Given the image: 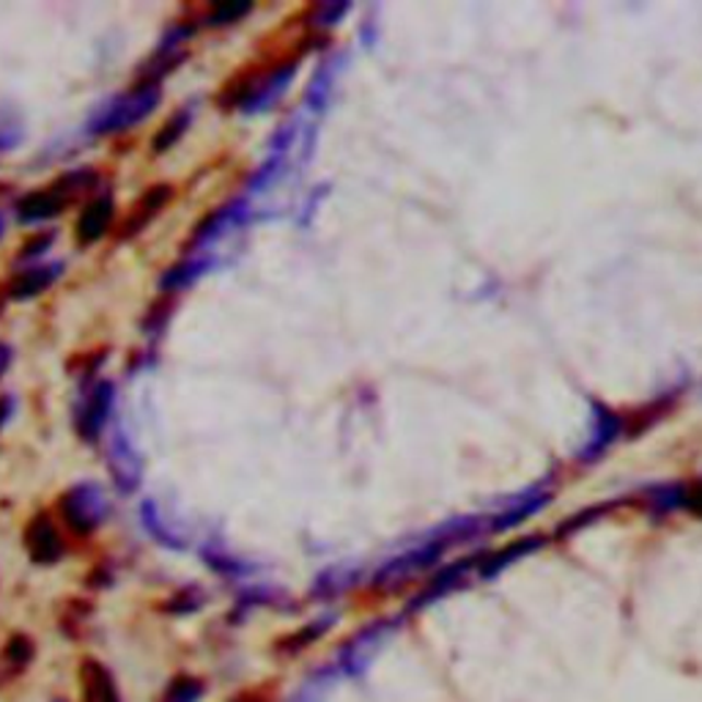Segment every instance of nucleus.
Segmentation results:
<instances>
[{"mask_svg": "<svg viewBox=\"0 0 702 702\" xmlns=\"http://www.w3.org/2000/svg\"><path fill=\"white\" fill-rule=\"evenodd\" d=\"M25 549H28L31 560L39 565H52L63 558V541L58 527L52 524L50 516L39 513L25 527Z\"/></svg>", "mask_w": 702, "mask_h": 702, "instance_id": "obj_8", "label": "nucleus"}, {"mask_svg": "<svg viewBox=\"0 0 702 702\" xmlns=\"http://www.w3.org/2000/svg\"><path fill=\"white\" fill-rule=\"evenodd\" d=\"M171 196H173V190L167 185H160V187H154V190L145 192L143 201H140V207H138V214H134V223L138 225L149 223V220L154 218V214L160 212L167 201H171Z\"/></svg>", "mask_w": 702, "mask_h": 702, "instance_id": "obj_21", "label": "nucleus"}, {"mask_svg": "<svg viewBox=\"0 0 702 702\" xmlns=\"http://www.w3.org/2000/svg\"><path fill=\"white\" fill-rule=\"evenodd\" d=\"M3 231H7V220H3V214H0V236H3Z\"/></svg>", "mask_w": 702, "mask_h": 702, "instance_id": "obj_32", "label": "nucleus"}, {"mask_svg": "<svg viewBox=\"0 0 702 702\" xmlns=\"http://www.w3.org/2000/svg\"><path fill=\"white\" fill-rule=\"evenodd\" d=\"M201 604H203V596H192L190 598V593H176V596H173V601L171 604H167V609H171V612H192V609H196V607H201Z\"/></svg>", "mask_w": 702, "mask_h": 702, "instance_id": "obj_25", "label": "nucleus"}, {"mask_svg": "<svg viewBox=\"0 0 702 702\" xmlns=\"http://www.w3.org/2000/svg\"><path fill=\"white\" fill-rule=\"evenodd\" d=\"M107 469H110L113 483H116V489L121 491V494H132L140 485V480H143L140 453L134 451L132 440L124 434L121 425L113 431L110 442H107Z\"/></svg>", "mask_w": 702, "mask_h": 702, "instance_id": "obj_5", "label": "nucleus"}, {"mask_svg": "<svg viewBox=\"0 0 702 702\" xmlns=\"http://www.w3.org/2000/svg\"><path fill=\"white\" fill-rule=\"evenodd\" d=\"M543 502H549V489L547 485H536V489L524 491L522 496H518L513 505L502 507L500 516L491 518V527L489 530H507V527H513V524L524 522L527 516H533L536 511H541Z\"/></svg>", "mask_w": 702, "mask_h": 702, "instance_id": "obj_13", "label": "nucleus"}, {"mask_svg": "<svg viewBox=\"0 0 702 702\" xmlns=\"http://www.w3.org/2000/svg\"><path fill=\"white\" fill-rule=\"evenodd\" d=\"M324 689H327V683H324V680H311V683L302 686V691L291 702H321Z\"/></svg>", "mask_w": 702, "mask_h": 702, "instance_id": "obj_26", "label": "nucleus"}, {"mask_svg": "<svg viewBox=\"0 0 702 702\" xmlns=\"http://www.w3.org/2000/svg\"><path fill=\"white\" fill-rule=\"evenodd\" d=\"M247 12H250V3H223V7H218L212 14H209V23L229 25L234 23V20L245 17Z\"/></svg>", "mask_w": 702, "mask_h": 702, "instance_id": "obj_23", "label": "nucleus"}, {"mask_svg": "<svg viewBox=\"0 0 702 702\" xmlns=\"http://www.w3.org/2000/svg\"><path fill=\"white\" fill-rule=\"evenodd\" d=\"M58 511L69 530L78 536H89V533L100 530L102 522L110 516V502L96 483H78L63 491L58 500Z\"/></svg>", "mask_w": 702, "mask_h": 702, "instance_id": "obj_3", "label": "nucleus"}, {"mask_svg": "<svg viewBox=\"0 0 702 702\" xmlns=\"http://www.w3.org/2000/svg\"><path fill=\"white\" fill-rule=\"evenodd\" d=\"M393 631H396V623H385V620L360 631V634L340 651L338 662L340 667H343V672L349 675V678H360V675L368 672L371 664L376 662V653L390 640Z\"/></svg>", "mask_w": 702, "mask_h": 702, "instance_id": "obj_4", "label": "nucleus"}, {"mask_svg": "<svg viewBox=\"0 0 702 702\" xmlns=\"http://www.w3.org/2000/svg\"><path fill=\"white\" fill-rule=\"evenodd\" d=\"M209 269H212V261H209V258H190V261H182L176 264V267L167 269L160 285L162 291H167V294H173V291H185L190 289L196 280H201Z\"/></svg>", "mask_w": 702, "mask_h": 702, "instance_id": "obj_16", "label": "nucleus"}, {"mask_svg": "<svg viewBox=\"0 0 702 702\" xmlns=\"http://www.w3.org/2000/svg\"><path fill=\"white\" fill-rule=\"evenodd\" d=\"M96 185V173L94 171H78L67 173L56 185H50L47 190L28 192L23 201L17 203V218L20 223H45V220L58 218L63 209L72 203V198L78 192L89 190V187Z\"/></svg>", "mask_w": 702, "mask_h": 702, "instance_id": "obj_2", "label": "nucleus"}, {"mask_svg": "<svg viewBox=\"0 0 702 702\" xmlns=\"http://www.w3.org/2000/svg\"><path fill=\"white\" fill-rule=\"evenodd\" d=\"M113 218H116V203H113V198L110 196L94 198V201L80 212L78 229H74L80 245H94V242H100L102 236L110 231Z\"/></svg>", "mask_w": 702, "mask_h": 702, "instance_id": "obj_9", "label": "nucleus"}, {"mask_svg": "<svg viewBox=\"0 0 702 702\" xmlns=\"http://www.w3.org/2000/svg\"><path fill=\"white\" fill-rule=\"evenodd\" d=\"M14 407H17V403H14L12 396H0V429L9 423V418L14 414Z\"/></svg>", "mask_w": 702, "mask_h": 702, "instance_id": "obj_27", "label": "nucleus"}, {"mask_svg": "<svg viewBox=\"0 0 702 702\" xmlns=\"http://www.w3.org/2000/svg\"><path fill=\"white\" fill-rule=\"evenodd\" d=\"M236 702H261V700H258V697H253V694H245V697H239Z\"/></svg>", "mask_w": 702, "mask_h": 702, "instance_id": "obj_31", "label": "nucleus"}, {"mask_svg": "<svg viewBox=\"0 0 702 702\" xmlns=\"http://www.w3.org/2000/svg\"><path fill=\"white\" fill-rule=\"evenodd\" d=\"M50 239H52V234H50V236H39V239H34V245L25 247V256H39V253H45L47 247H50Z\"/></svg>", "mask_w": 702, "mask_h": 702, "instance_id": "obj_28", "label": "nucleus"}, {"mask_svg": "<svg viewBox=\"0 0 702 702\" xmlns=\"http://www.w3.org/2000/svg\"><path fill=\"white\" fill-rule=\"evenodd\" d=\"M203 697V683L190 675H179L173 678L171 686L162 694V702H198Z\"/></svg>", "mask_w": 702, "mask_h": 702, "instance_id": "obj_18", "label": "nucleus"}, {"mask_svg": "<svg viewBox=\"0 0 702 702\" xmlns=\"http://www.w3.org/2000/svg\"><path fill=\"white\" fill-rule=\"evenodd\" d=\"M291 74H294V69H280V72L269 74L264 83L253 85V89H247V94L239 100V107L245 113H261L264 107L272 105L274 100H278L280 94L285 91V85L291 83Z\"/></svg>", "mask_w": 702, "mask_h": 702, "instance_id": "obj_15", "label": "nucleus"}, {"mask_svg": "<svg viewBox=\"0 0 702 702\" xmlns=\"http://www.w3.org/2000/svg\"><path fill=\"white\" fill-rule=\"evenodd\" d=\"M140 518H143L145 530H149V536L154 538L156 543H162V547L173 549V552H176V549L182 552V549L187 547L185 533H182L179 527H173V524L167 522L165 516H162L160 505H156L154 500H145L143 505H140Z\"/></svg>", "mask_w": 702, "mask_h": 702, "instance_id": "obj_14", "label": "nucleus"}, {"mask_svg": "<svg viewBox=\"0 0 702 702\" xmlns=\"http://www.w3.org/2000/svg\"><path fill=\"white\" fill-rule=\"evenodd\" d=\"M12 346H7V343H0V379H3V374H7L9 371V365H12Z\"/></svg>", "mask_w": 702, "mask_h": 702, "instance_id": "obj_29", "label": "nucleus"}, {"mask_svg": "<svg viewBox=\"0 0 702 702\" xmlns=\"http://www.w3.org/2000/svg\"><path fill=\"white\" fill-rule=\"evenodd\" d=\"M80 694L83 702H121L110 669L96 658H85L80 664Z\"/></svg>", "mask_w": 702, "mask_h": 702, "instance_id": "obj_10", "label": "nucleus"}, {"mask_svg": "<svg viewBox=\"0 0 702 702\" xmlns=\"http://www.w3.org/2000/svg\"><path fill=\"white\" fill-rule=\"evenodd\" d=\"M447 541H451V536H447V533L442 530L440 536L431 538V541L425 543V547L409 549L407 554L396 558L390 565H385V569L379 571V576H376V585L390 587V585H401V582L412 580L414 574L425 571L431 563H434L436 558H440L442 549H445Z\"/></svg>", "mask_w": 702, "mask_h": 702, "instance_id": "obj_6", "label": "nucleus"}, {"mask_svg": "<svg viewBox=\"0 0 702 702\" xmlns=\"http://www.w3.org/2000/svg\"><path fill=\"white\" fill-rule=\"evenodd\" d=\"M162 89L156 80H145L138 89L127 91V94L116 96L107 107H102L96 113V118L91 121V132L94 134H116L124 132V129L138 127L140 121L154 113V107L160 105Z\"/></svg>", "mask_w": 702, "mask_h": 702, "instance_id": "obj_1", "label": "nucleus"}, {"mask_svg": "<svg viewBox=\"0 0 702 702\" xmlns=\"http://www.w3.org/2000/svg\"><path fill=\"white\" fill-rule=\"evenodd\" d=\"M683 505H689L691 511L702 513V485H697V489L691 491V494H689V491H686V502H683Z\"/></svg>", "mask_w": 702, "mask_h": 702, "instance_id": "obj_30", "label": "nucleus"}, {"mask_svg": "<svg viewBox=\"0 0 702 702\" xmlns=\"http://www.w3.org/2000/svg\"><path fill=\"white\" fill-rule=\"evenodd\" d=\"M245 220H247V201L229 203V207H223L220 212H214L212 218L203 220V225L196 231V236H192V247H196V250H201V247L212 245V242H218L220 236H225V234H231L234 229H239Z\"/></svg>", "mask_w": 702, "mask_h": 702, "instance_id": "obj_11", "label": "nucleus"}, {"mask_svg": "<svg viewBox=\"0 0 702 702\" xmlns=\"http://www.w3.org/2000/svg\"><path fill=\"white\" fill-rule=\"evenodd\" d=\"M618 431H620V420L612 418L609 412H604L601 418H598V429L593 431L590 445L585 447V458H596L598 453H601L604 447H607L609 442H612L615 436H618Z\"/></svg>", "mask_w": 702, "mask_h": 702, "instance_id": "obj_20", "label": "nucleus"}, {"mask_svg": "<svg viewBox=\"0 0 702 702\" xmlns=\"http://www.w3.org/2000/svg\"><path fill=\"white\" fill-rule=\"evenodd\" d=\"M63 274V264L61 261H50V264H31L25 267L17 278L9 283V291H12L14 300H31V296L42 294V291L50 289L58 278Z\"/></svg>", "mask_w": 702, "mask_h": 702, "instance_id": "obj_12", "label": "nucleus"}, {"mask_svg": "<svg viewBox=\"0 0 702 702\" xmlns=\"http://www.w3.org/2000/svg\"><path fill=\"white\" fill-rule=\"evenodd\" d=\"M23 140V127L14 118L0 116V151H12Z\"/></svg>", "mask_w": 702, "mask_h": 702, "instance_id": "obj_24", "label": "nucleus"}, {"mask_svg": "<svg viewBox=\"0 0 702 702\" xmlns=\"http://www.w3.org/2000/svg\"><path fill=\"white\" fill-rule=\"evenodd\" d=\"M31 658H34V642L25 634H14L7 642V647H3V662L12 667V672H20V669L28 667Z\"/></svg>", "mask_w": 702, "mask_h": 702, "instance_id": "obj_19", "label": "nucleus"}, {"mask_svg": "<svg viewBox=\"0 0 702 702\" xmlns=\"http://www.w3.org/2000/svg\"><path fill=\"white\" fill-rule=\"evenodd\" d=\"M530 547H541V541H536V538H530V541H522V543H516V547H511L507 549V552H502V554H496V558H491V563H485L483 569V576H491V574H496V571L500 569H505L507 563H513V560H518L522 558V554H527V552H533Z\"/></svg>", "mask_w": 702, "mask_h": 702, "instance_id": "obj_22", "label": "nucleus"}, {"mask_svg": "<svg viewBox=\"0 0 702 702\" xmlns=\"http://www.w3.org/2000/svg\"><path fill=\"white\" fill-rule=\"evenodd\" d=\"M113 398H116V387L113 382H100L89 390V396L83 398L78 409V434L85 442H96L102 436V431L107 429V420L113 412Z\"/></svg>", "mask_w": 702, "mask_h": 702, "instance_id": "obj_7", "label": "nucleus"}, {"mask_svg": "<svg viewBox=\"0 0 702 702\" xmlns=\"http://www.w3.org/2000/svg\"><path fill=\"white\" fill-rule=\"evenodd\" d=\"M190 124H192L190 107H182V110L173 113V116L162 124L160 132L154 134V140H151V149H154V154H165L167 149H173V145L179 143V140L185 138L187 129H190Z\"/></svg>", "mask_w": 702, "mask_h": 702, "instance_id": "obj_17", "label": "nucleus"}]
</instances>
